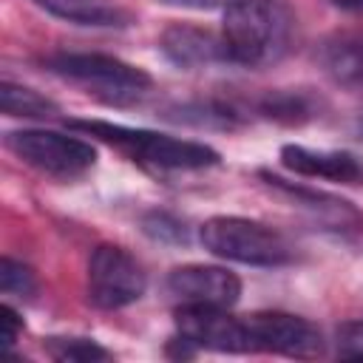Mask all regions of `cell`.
I'll use <instances>...</instances> for the list:
<instances>
[{"instance_id": "1", "label": "cell", "mask_w": 363, "mask_h": 363, "mask_svg": "<svg viewBox=\"0 0 363 363\" xmlns=\"http://www.w3.org/2000/svg\"><path fill=\"white\" fill-rule=\"evenodd\" d=\"M221 40L230 65H272L289 48L292 11L284 0H238L224 9Z\"/></svg>"}, {"instance_id": "2", "label": "cell", "mask_w": 363, "mask_h": 363, "mask_svg": "<svg viewBox=\"0 0 363 363\" xmlns=\"http://www.w3.org/2000/svg\"><path fill=\"white\" fill-rule=\"evenodd\" d=\"M68 128L91 133L119 147L122 153H128L133 162L156 170H204L221 162L218 150L204 142L179 139V136H167L145 128H128V125L102 122V119H68Z\"/></svg>"}, {"instance_id": "3", "label": "cell", "mask_w": 363, "mask_h": 363, "mask_svg": "<svg viewBox=\"0 0 363 363\" xmlns=\"http://www.w3.org/2000/svg\"><path fill=\"white\" fill-rule=\"evenodd\" d=\"M43 65L54 77L82 85L88 94L108 105L139 102L153 85L150 74H145L142 68L99 51H57L43 57Z\"/></svg>"}, {"instance_id": "4", "label": "cell", "mask_w": 363, "mask_h": 363, "mask_svg": "<svg viewBox=\"0 0 363 363\" xmlns=\"http://www.w3.org/2000/svg\"><path fill=\"white\" fill-rule=\"evenodd\" d=\"M199 241L207 252L247 267H284L292 261V247L278 230L241 216L207 218L199 227Z\"/></svg>"}, {"instance_id": "5", "label": "cell", "mask_w": 363, "mask_h": 363, "mask_svg": "<svg viewBox=\"0 0 363 363\" xmlns=\"http://www.w3.org/2000/svg\"><path fill=\"white\" fill-rule=\"evenodd\" d=\"M6 147L28 167L54 179H77L96 164V147L74 133L48 128H23L6 133Z\"/></svg>"}, {"instance_id": "6", "label": "cell", "mask_w": 363, "mask_h": 363, "mask_svg": "<svg viewBox=\"0 0 363 363\" xmlns=\"http://www.w3.org/2000/svg\"><path fill=\"white\" fill-rule=\"evenodd\" d=\"M147 289L142 264L119 244H99L88 255V301L96 309H125Z\"/></svg>"}, {"instance_id": "7", "label": "cell", "mask_w": 363, "mask_h": 363, "mask_svg": "<svg viewBox=\"0 0 363 363\" xmlns=\"http://www.w3.org/2000/svg\"><path fill=\"white\" fill-rule=\"evenodd\" d=\"M247 323V340L250 352H267V354H284V357H301L312 360L323 354V335L320 329L292 312H252L244 318Z\"/></svg>"}, {"instance_id": "8", "label": "cell", "mask_w": 363, "mask_h": 363, "mask_svg": "<svg viewBox=\"0 0 363 363\" xmlns=\"http://www.w3.org/2000/svg\"><path fill=\"white\" fill-rule=\"evenodd\" d=\"M176 329L199 349L227 352V354H247V323L244 318L230 315L224 306L207 303H179L176 309Z\"/></svg>"}, {"instance_id": "9", "label": "cell", "mask_w": 363, "mask_h": 363, "mask_svg": "<svg viewBox=\"0 0 363 363\" xmlns=\"http://www.w3.org/2000/svg\"><path fill=\"white\" fill-rule=\"evenodd\" d=\"M167 292L179 303H207L230 309L241 298V281L227 267L216 264H184L170 269Z\"/></svg>"}, {"instance_id": "10", "label": "cell", "mask_w": 363, "mask_h": 363, "mask_svg": "<svg viewBox=\"0 0 363 363\" xmlns=\"http://www.w3.org/2000/svg\"><path fill=\"white\" fill-rule=\"evenodd\" d=\"M159 48L176 68H187V71L210 68V65H230L221 34L193 26V23L167 26L159 37Z\"/></svg>"}, {"instance_id": "11", "label": "cell", "mask_w": 363, "mask_h": 363, "mask_svg": "<svg viewBox=\"0 0 363 363\" xmlns=\"http://www.w3.org/2000/svg\"><path fill=\"white\" fill-rule=\"evenodd\" d=\"M281 164L306 179H326L337 184H363V159L346 150H315L306 145H284Z\"/></svg>"}, {"instance_id": "12", "label": "cell", "mask_w": 363, "mask_h": 363, "mask_svg": "<svg viewBox=\"0 0 363 363\" xmlns=\"http://www.w3.org/2000/svg\"><path fill=\"white\" fill-rule=\"evenodd\" d=\"M45 14L85 28H128L130 11L116 0H31Z\"/></svg>"}, {"instance_id": "13", "label": "cell", "mask_w": 363, "mask_h": 363, "mask_svg": "<svg viewBox=\"0 0 363 363\" xmlns=\"http://www.w3.org/2000/svg\"><path fill=\"white\" fill-rule=\"evenodd\" d=\"M323 74L343 88H363V34H335L315 51Z\"/></svg>"}, {"instance_id": "14", "label": "cell", "mask_w": 363, "mask_h": 363, "mask_svg": "<svg viewBox=\"0 0 363 363\" xmlns=\"http://www.w3.org/2000/svg\"><path fill=\"white\" fill-rule=\"evenodd\" d=\"M173 122L182 125H193V128H218V130H233L241 125V111L227 105V102H216V99H204V102H184L179 108L170 111Z\"/></svg>"}, {"instance_id": "15", "label": "cell", "mask_w": 363, "mask_h": 363, "mask_svg": "<svg viewBox=\"0 0 363 363\" xmlns=\"http://www.w3.org/2000/svg\"><path fill=\"white\" fill-rule=\"evenodd\" d=\"M0 111L6 116H20V119H48V116L60 113L57 102L37 94L34 88H26V85L9 82V79H3V85H0Z\"/></svg>"}, {"instance_id": "16", "label": "cell", "mask_w": 363, "mask_h": 363, "mask_svg": "<svg viewBox=\"0 0 363 363\" xmlns=\"http://www.w3.org/2000/svg\"><path fill=\"white\" fill-rule=\"evenodd\" d=\"M258 113L275 122H286V125H298L315 116V99L301 94V91H269L261 102H258Z\"/></svg>"}, {"instance_id": "17", "label": "cell", "mask_w": 363, "mask_h": 363, "mask_svg": "<svg viewBox=\"0 0 363 363\" xmlns=\"http://www.w3.org/2000/svg\"><path fill=\"white\" fill-rule=\"evenodd\" d=\"M45 352L62 363H94L111 357V352L91 337H45Z\"/></svg>"}, {"instance_id": "18", "label": "cell", "mask_w": 363, "mask_h": 363, "mask_svg": "<svg viewBox=\"0 0 363 363\" xmlns=\"http://www.w3.org/2000/svg\"><path fill=\"white\" fill-rule=\"evenodd\" d=\"M142 230L147 238L159 241V244H187L190 241V233H187V224L182 218H176L173 213L167 210H150L142 216Z\"/></svg>"}, {"instance_id": "19", "label": "cell", "mask_w": 363, "mask_h": 363, "mask_svg": "<svg viewBox=\"0 0 363 363\" xmlns=\"http://www.w3.org/2000/svg\"><path fill=\"white\" fill-rule=\"evenodd\" d=\"M0 289H3V295H11V298H34L37 278H34L31 267L6 255L0 261Z\"/></svg>"}, {"instance_id": "20", "label": "cell", "mask_w": 363, "mask_h": 363, "mask_svg": "<svg viewBox=\"0 0 363 363\" xmlns=\"http://www.w3.org/2000/svg\"><path fill=\"white\" fill-rule=\"evenodd\" d=\"M337 352L340 357L363 360V320H349L337 329Z\"/></svg>"}, {"instance_id": "21", "label": "cell", "mask_w": 363, "mask_h": 363, "mask_svg": "<svg viewBox=\"0 0 363 363\" xmlns=\"http://www.w3.org/2000/svg\"><path fill=\"white\" fill-rule=\"evenodd\" d=\"M0 326H3V349H11L14 340H17V335L23 332V318L9 303L0 306Z\"/></svg>"}, {"instance_id": "22", "label": "cell", "mask_w": 363, "mask_h": 363, "mask_svg": "<svg viewBox=\"0 0 363 363\" xmlns=\"http://www.w3.org/2000/svg\"><path fill=\"white\" fill-rule=\"evenodd\" d=\"M164 6H176V9H196V11H210V9H227L238 0H156Z\"/></svg>"}, {"instance_id": "23", "label": "cell", "mask_w": 363, "mask_h": 363, "mask_svg": "<svg viewBox=\"0 0 363 363\" xmlns=\"http://www.w3.org/2000/svg\"><path fill=\"white\" fill-rule=\"evenodd\" d=\"M337 9H346V11H363V0H332Z\"/></svg>"}, {"instance_id": "24", "label": "cell", "mask_w": 363, "mask_h": 363, "mask_svg": "<svg viewBox=\"0 0 363 363\" xmlns=\"http://www.w3.org/2000/svg\"><path fill=\"white\" fill-rule=\"evenodd\" d=\"M357 133H360V139H363V116H360V125H357Z\"/></svg>"}]
</instances>
